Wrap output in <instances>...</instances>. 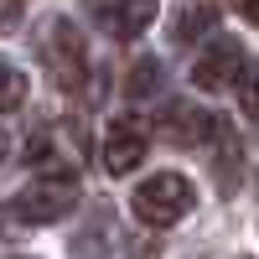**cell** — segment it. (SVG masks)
Wrapping results in <instances>:
<instances>
[{
    "instance_id": "obj_10",
    "label": "cell",
    "mask_w": 259,
    "mask_h": 259,
    "mask_svg": "<svg viewBox=\"0 0 259 259\" xmlns=\"http://www.w3.org/2000/svg\"><path fill=\"white\" fill-rule=\"evenodd\" d=\"M156 83H161V62L156 57H140L135 68H130V78H124V94L130 99H145V94H156Z\"/></svg>"
},
{
    "instance_id": "obj_15",
    "label": "cell",
    "mask_w": 259,
    "mask_h": 259,
    "mask_svg": "<svg viewBox=\"0 0 259 259\" xmlns=\"http://www.w3.org/2000/svg\"><path fill=\"white\" fill-rule=\"evenodd\" d=\"M0 156H6V140H0Z\"/></svg>"
},
{
    "instance_id": "obj_3",
    "label": "cell",
    "mask_w": 259,
    "mask_h": 259,
    "mask_svg": "<svg viewBox=\"0 0 259 259\" xmlns=\"http://www.w3.org/2000/svg\"><path fill=\"white\" fill-rule=\"evenodd\" d=\"M78 207V177L62 171V177H41L16 197V218L21 223H57Z\"/></svg>"
},
{
    "instance_id": "obj_8",
    "label": "cell",
    "mask_w": 259,
    "mask_h": 259,
    "mask_svg": "<svg viewBox=\"0 0 259 259\" xmlns=\"http://www.w3.org/2000/svg\"><path fill=\"white\" fill-rule=\"evenodd\" d=\"M89 11H94V21H99L109 36L130 41V36H140L150 21H156L161 0H89Z\"/></svg>"
},
{
    "instance_id": "obj_2",
    "label": "cell",
    "mask_w": 259,
    "mask_h": 259,
    "mask_svg": "<svg viewBox=\"0 0 259 259\" xmlns=\"http://www.w3.org/2000/svg\"><path fill=\"white\" fill-rule=\"evenodd\" d=\"M192 202H197V192H192L187 177H177V171H161V177H145L135 187V197H130V212L145 223V228H171L182 223Z\"/></svg>"
},
{
    "instance_id": "obj_5",
    "label": "cell",
    "mask_w": 259,
    "mask_h": 259,
    "mask_svg": "<svg viewBox=\"0 0 259 259\" xmlns=\"http://www.w3.org/2000/svg\"><path fill=\"white\" fill-rule=\"evenodd\" d=\"M239 78H244V47L233 36H218L197 62H192V83H197L202 94H223L228 83H239Z\"/></svg>"
},
{
    "instance_id": "obj_13",
    "label": "cell",
    "mask_w": 259,
    "mask_h": 259,
    "mask_svg": "<svg viewBox=\"0 0 259 259\" xmlns=\"http://www.w3.org/2000/svg\"><path fill=\"white\" fill-rule=\"evenodd\" d=\"M21 21V0H0V31H11Z\"/></svg>"
},
{
    "instance_id": "obj_12",
    "label": "cell",
    "mask_w": 259,
    "mask_h": 259,
    "mask_svg": "<svg viewBox=\"0 0 259 259\" xmlns=\"http://www.w3.org/2000/svg\"><path fill=\"white\" fill-rule=\"evenodd\" d=\"M239 109H244L249 124H259V73H249V78L239 83Z\"/></svg>"
},
{
    "instance_id": "obj_14",
    "label": "cell",
    "mask_w": 259,
    "mask_h": 259,
    "mask_svg": "<svg viewBox=\"0 0 259 259\" xmlns=\"http://www.w3.org/2000/svg\"><path fill=\"white\" fill-rule=\"evenodd\" d=\"M239 16H244V21H254V26H259V0H239Z\"/></svg>"
},
{
    "instance_id": "obj_1",
    "label": "cell",
    "mask_w": 259,
    "mask_h": 259,
    "mask_svg": "<svg viewBox=\"0 0 259 259\" xmlns=\"http://www.w3.org/2000/svg\"><path fill=\"white\" fill-rule=\"evenodd\" d=\"M36 57H41V68L52 73L57 89H68V94H78V89H83V78H89V41L78 36L73 21H62V16L41 21Z\"/></svg>"
},
{
    "instance_id": "obj_7",
    "label": "cell",
    "mask_w": 259,
    "mask_h": 259,
    "mask_svg": "<svg viewBox=\"0 0 259 259\" xmlns=\"http://www.w3.org/2000/svg\"><path fill=\"white\" fill-rule=\"evenodd\" d=\"M145 124L140 119H130V114H119V119H109V130H104V166L114 171V177H130L140 161H145Z\"/></svg>"
},
{
    "instance_id": "obj_4",
    "label": "cell",
    "mask_w": 259,
    "mask_h": 259,
    "mask_svg": "<svg viewBox=\"0 0 259 259\" xmlns=\"http://www.w3.org/2000/svg\"><path fill=\"white\" fill-rule=\"evenodd\" d=\"M78 156H83V140H78V130L62 124V119H47L41 130H31V140H26V161L41 171V177H62V171H73Z\"/></svg>"
},
{
    "instance_id": "obj_11",
    "label": "cell",
    "mask_w": 259,
    "mask_h": 259,
    "mask_svg": "<svg viewBox=\"0 0 259 259\" xmlns=\"http://www.w3.org/2000/svg\"><path fill=\"white\" fill-rule=\"evenodd\" d=\"M26 104V78H21L11 62H0V114H11Z\"/></svg>"
},
{
    "instance_id": "obj_6",
    "label": "cell",
    "mask_w": 259,
    "mask_h": 259,
    "mask_svg": "<svg viewBox=\"0 0 259 259\" xmlns=\"http://www.w3.org/2000/svg\"><path fill=\"white\" fill-rule=\"evenodd\" d=\"M156 135H161L166 145H202V140L218 135V119H212L207 109H197V104L177 99V104H166V109H161Z\"/></svg>"
},
{
    "instance_id": "obj_9",
    "label": "cell",
    "mask_w": 259,
    "mask_h": 259,
    "mask_svg": "<svg viewBox=\"0 0 259 259\" xmlns=\"http://www.w3.org/2000/svg\"><path fill=\"white\" fill-rule=\"evenodd\" d=\"M212 26H218V11L212 6H187V11H177V21H171V36L177 41H197Z\"/></svg>"
}]
</instances>
